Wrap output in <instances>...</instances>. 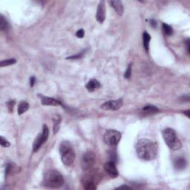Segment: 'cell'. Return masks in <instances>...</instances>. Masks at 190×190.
I'll return each instance as SVG.
<instances>
[{
  "instance_id": "1",
  "label": "cell",
  "mask_w": 190,
  "mask_h": 190,
  "mask_svg": "<svg viewBox=\"0 0 190 190\" xmlns=\"http://www.w3.org/2000/svg\"><path fill=\"white\" fill-rule=\"evenodd\" d=\"M155 142L149 139L140 140L136 146V151L140 158L143 161H152L157 157L158 151Z\"/></svg>"
},
{
  "instance_id": "2",
  "label": "cell",
  "mask_w": 190,
  "mask_h": 190,
  "mask_svg": "<svg viewBox=\"0 0 190 190\" xmlns=\"http://www.w3.org/2000/svg\"><path fill=\"white\" fill-rule=\"evenodd\" d=\"M64 183L63 175L56 170H49L44 175L43 184L45 187L57 189L62 187Z\"/></svg>"
},
{
  "instance_id": "3",
  "label": "cell",
  "mask_w": 190,
  "mask_h": 190,
  "mask_svg": "<svg viewBox=\"0 0 190 190\" xmlns=\"http://www.w3.org/2000/svg\"><path fill=\"white\" fill-rule=\"evenodd\" d=\"M59 152L61 155V160L63 164L67 167H70L73 164L75 160V152L74 151L72 146L69 142L64 141L60 144Z\"/></svg>"
},
{
  "instance_id": "4",
  "label": "cell",
  "mask_w": 190,
  "mask_h": 190,
  "mask_svg": "<svg viewBox=\"0 0 190 190\" xmlns=\"http://www.w3.org/2000/svg\"><path fill=\"white\" fill-rule=\"evenodd\" d=\"M162 136H163V138L166 144L169 146V149L175 151V150H178L181 148V142L173 129L168 128V129L163 130Z\"/></svg>"
},
{
  "instance_id": "5",
  "label": "cell",
  "mask_w": 190,
  "mask_h": 190,
  "mask_svg": "<svg viewBox=\"0 0 190 190\" xmlns=\"http://www.w3.org/2000/svg\"><path fill=\"white\" fill-rule=\"evenodd\" d=\"M121 139V134L117 130L109 129L103 135V141L109 146H115L119 143Z\"/></svg>"
},
{
  "instance_id": "6",
  "label": "cell",
  "mask_w": 190,
  "mask_h": 190,
  "mask_svg": "<svg viewBox=\"0 0 190 190\" xmlns=\"http://www.w3.org/2000/svg\"><path fill=\"white\" fill-rule=\"evenodd\" d=\"M96 163L95 154L92 151H87L85 153L81 160V167L84 171L90 170Z\"/></svg>"
},
{
  "instance_id": "7",
  "label": "cell",
  "mask_w": 190,
  "mask_h": 190,
  "mask_svg": "<svg viewBox=\"0 0 190 190\" xmlns=\"http://www.w3.org/2000/svg\"><path fill=\"white\" fill-rule=\"evenodd\" d=\"M123 105V100L121 99L116 100H109L104 103L101 105L100 108L103 110H107V111H115L121 109Z\"/></svg>"
},
{
  "instance_id": "8",
  "label": "cell",
  "mask_w": 190,
  "mask_h": 190,
  "mask_svg": "<svg viewBox=\"0 0 190 190\" xmlns=\"http://www.w3.org/2000/svg\"><path fill=\"white\" fill-rule=\"evenodd\" d=\"M104 169L105 172L112 178H115L118 176V171L116 167L115 163L113 161H108L104 164Z\"/></svg>"
},
{
  "instance_id": "9",
  "label": "cell",
  "mask_w": 190,
  "mask_h": 190,
  "mask_svg": "<svg viewBox=\"0 0 190 190\" xmlns=\"http://www.w3.org/2000/svg\"><path fill=\"white\" fill-rule=\"evenodd\" d=\"M96 18H97V20L100 23H103V22L105 21V2L104 1H100V2L99 5H98Z\"/></svg>"
},
{
  "instance_id": "10",
  "label": "cell",
  "mask_w": 190,
  "mask_h": 190,
  "mask_svg": "<svg viewBox=\"0 0 190 190\" xmlns=\"http://www.w3.org/2000/svg\"><path fill=\"white\" fill-rule=\"evenodd\" d=\"M47 141V139L45 138V137L43 135V134L40 133L37 135V137H36L33 143V151L36 152L38 150L40 149V147L45 143Z\"/></svg>"
},
{
  "instance_id": "11",
  "label": "cell",
  "mask_w": 190,
  "mask_h": 190,
  "mask_svg": "<svg viewBox=\"0 0 190 190\" xmlns=\"http://www.w3.org/2000/svg\"><path fill=\"white\" fill-rule=\"evenodd\" d=\"M41 103L44 105H51V106L62 105L60 101L57 100L54 98L45 97V96H42L41 97Z\"/></svg>"
},
{
  "instance_id": "12",
  "label": "cell",
  "mask_w": 190,
  "mask_h": 190,
  "mask_svg": "<svg viewBox=\"0 0 190 190\" xmlns=\"http://www.w3.org/2000/svg\"><path fill=\"white\" fill-rule=\"evenodd\" d=\"M93 177L91 175L88 176L83 180V187L86 190H94L96 189V183L95 180L92 179Z\"/></svg>"
},
{
  "instance_id": "13",
  "label": "cell",
  "mask_w": 190,
  "mask_h": 190,
  "mask_svg": "<svg viewBox=\"0 0 190 190\" xmlns=\"http://www.w3.org/2000/svg\"><path fill=\"white\" fill-rule=\"evenodd\" d=\"M174 167L178 171H181V170L185 169L187 167V161L184 157H177L174 161Z\"/></svg>"
},
{
  "instance_id": "14",
  "label": "cell",
  "mask_w": 190,
  "mask_h": 190,
  "mask_svg": "<svg viewBox=\"0 0 190 190\" xmlns=\"http://www.w3.org/2000/svg\"><path fill=\"white\" fill-rule=\"evenodd\" d=\"M109 3L110 4V5L115 9V11L117 14H118L120 16H121L123 13V5H122V3L121 1H117V0H111V1H109Z\"/></svg>"
},
{
  "instance_id": "15",
  "label": "cell",
  "mask_w": 190,
  "mask_h": 190,
  "mask_svg": "<svg viewBox=\"0 0 190 190\" xmlns=\"http://www.w3.org/2000/svg\"><path fill=\"white\" fill-rule=\"evenodd\" d=\"M100 87V82L95 79L91 80L86 84V85H85V88H86L88 91H90V92H92V91H95L96 89H99Z\"/></svg>"
},
{
  "instance_id": "16",
  "label": "cell",
  "mask_w": 190,
  "mask_h": 190,
  "mask_svg": "<svg viewBox=\"0 0 190 190\" xmlns=\"http://www.w3.org/2000/svg\"><path fill=\"white\" fill-rule=\"evenodd\" d=\"M62 121V117L61 116L56 115L54 116L53 117V130H54V133L57 134L58 132V131L59 130V127H60V123Z\"/></svg>"
},
{
  "instance_id": "17",
  "label": "cell",
  "mask_w": 190,
  "mask_h": 190,
  "mask_svg": "<svg viewBox=\"0 0 190 190\" xmlns=\"http://www.w3.org/2000/svg\"><path fill=\"white\" fill-rule=\"evenodd\" d=\"M142 111L144 114H147V115H151V114H155L158 112L160 110L157 109L156 106L154 105H146L142 109Z\"/></svg>"
},
{
  "instance_id": "18",
  "label": "cell",
  "mask_w": 190,
  "mask_h": 190,
  "mask_svg": "<svg viewBox=\"0 0 190 190\" xmlns=\"http://www.w3.org/2000/svg\"><path fill=\"white\" fill-rule=\"evenodd\" d=\"M28 109L29 104L25 101L21 102V103L19 104V106H18V114H19V115H23V114L26 112Z\"/></svg>"
},
{
  "instance_id": "19",
  "label": "cell",
  "mask_w": 190,
  "mask_h": 190,
  "mask_svg": "<svg viewBox=\"0 0 190 190\" xmlns=\"http://www.w3.org/2000/svg\"><path fill=\"white\" fill-rule=\"evenodd\" d=\"M143 39L144 49H145L146 52H148L149 49V43L150 40H151V37H150V35L148 33H146V32H144L143 34Z\"/></svg>"
},
{
  "instance_id": "20",
  "label": "cell",
  "mask_w": 190,
  "mask_h": 190,
  "mask_svg": "<svg viewBox=\"0 0 190 190\" xmlns=\"http://www.w3.org/2000/svg\"><path fill=\"white\" fill-rule=\"evenodd\" d=\"M0 29L3 31H7L9 29V24L3 15L0 17Z\"/></svg>"
},
{
  "instance_id": "21",
  "label": "cell",
  "mask_w": 190,
  "mask_h": 190,
  "mask_svg": "<svg viewBox=\"0 0 190 190\" xmlns=\"http://www.w3.org/2000/svg\"><path fill=\"white\" fill-rule=\"evenodd\" d=\"M163 31L164 32L165 34L167 36H171L173 33L172 28L166 23L163 24Z\"/></svg>"
},
{
  "instance_id": "22",
  "label": "cell",
  "mask_w": 190,
  "mask_h": 190,
  "mask_svg": "<svg viewBox=\"0 0 190 190\" xmlns=\"http://www.w3.org/2000/svg\"><path fill=\"white\" fill-rule=\"evenodd\" d=\"M16 60L15 59H5V60L1 61L0 63V65L1 67H5V66H9V65H13V64L16 63Z\"/></svg>"
},
{
  "instance_id": "23",
  "label": "cell",
  "mask_w": 190,
  "mask_h": 190,
  "mask_svg": "<svg viewBox=\"0 0 190 190\" xmlns=\"http://www.w3.org/2000/svg\"><path fill=\"white\" fill-rule=\"evenodd\" d=\"M0 144H1L2 146L5 147V148L10 146V143H9V142L6 139L4 138L3 137H0Z\"/></svg>"
},
{
  "instance_id": "24",
  "label": "cell",
  "mask_w": 190,
  "mask_h": 190,
  "mask_svg": "<svg viewBox=\"0 0 190 190\" xmlns=\"http://www.w3.org/2000/svg\"><path fill=\"white\" fill-rule=\"evenodd\" d=\"M131 65L130 64L129 67L127 68L125 74H124V77H125V78H126V79H129V78H130V77H131Z\"/></svg>"
},
{
  "instance_id": "25",
  "label": "cell",
  "mask_w": 190,
  "mask_h": 190,
  "mask_svg": "<svg viewBox=\"0 0 190 190\" xmlns=\"http://www.w3.org/2000/svg\"><path fill=\"white\" fill-rule=\"evenodd\" d=\"M7 105H8V107L9 111L11 112V111H13V106H14V105H15V101L14 100H10L7 103Z\"/></svg>"
},
{
  "instance_id": "26",
  "label": "cell",
  "mask_w": 190,
  "mask_h": 190,
  "mask_svg": "<svg viewBox=\"0 0 190 190\" xmlns=\"http://www.w3.org/2000/svg\"><path fill=\"white\" fill-rule=\"evenodd\" d=\"M76 36L78 38H83L84 36H85V31H84L83 29H80L78 30L76 33Z\"/></svg>"
},
{
  "instance_id": "27",
  "label": "cell",
  "mask_w": 190,
  "mask_h": 190,
  "mask_svg": "<svg viewBox=\"0 0 190 190\" xmlns=\"http://www.w3.org/2000/svg\"><path fill=\"white\" fill-rule=\"evenodd\" d=\"M83 54H84V52H82V53L78 54H77V55L71 56V57H68L67 59H79V58H81L82 56H83Z\"/></svg>"
},
{
  "instance_id": "28",
  "label": "cell",
  "mask_w": 190,
  "mask_h": 190,
  "mask_svg": "<svg viewBox=\"0 0 190 190\" xmlns=\"http://www.w3.org/2000/svg\"><path fill=\"white\" fill-rule=\"evenodd\" d=\"M35 82H36V78L34 77H31L30 78V85H31V87L33 86Z\"/></svg>"
},
{
  "instance_id": "29",
  "label": "cell",
  "mask_w": 190,
  "mask_h": 190,
  "mask_svg": "<svg viewBox=\"0 0 190 190\" xmlns=\"http://www.w3.org/2000/svg\"><path fill=\"white\" fill-rule=\"evenodd\" d=\"M150 25L152 28H156L157 27V22H156L155 19H151V20L149 21Z\"/></svg>"
},
{
  "instance_id": "30",
  "label": "cell",
  "mask_w": 190,
  "mask_h": 190,
  "mask_svg": "<svg viewBox=\"0 0 190 190\" xmlns=\"http://www.w3.org/2000/svg\"><path fill=\"white\" fill-rule=\"evenodd\" d=\"M186 45H187V53L189 54V39H187V42H186Z\"/></svg>"
},
{
  "instance_id": "31",
  "label": "cell",
  "mask_w": 190,
  "mask_h": 190,
  "mask_svg": "<svg viewBox=\"0 0 190 190\" xmlns=\"http://www.w3.org/2000/svg\"><path fill=\"white\" fill-rule=\"evenodd\" d=\"M117 189H131V187H128V186H125V185H123V186H121V187H118V188H117Z\"/></svg>"
},
{
  "instance_id": "32",
  "label": "cell",
  "mask_w": 190,
  "mask_h": 190,
  "mask_svg": "<svg viewBox=\"0 0 190 190\" xmlns=\"http://www.w3.org/2000/svg\"><path fill=\"white\" fill-rule=\"evenodd\" d=\"M189 112H190L189 110H187V111H184V112H183V114H184V115H186L187 116L188 118H189Z\"/></svg>"
}]
</instances>
